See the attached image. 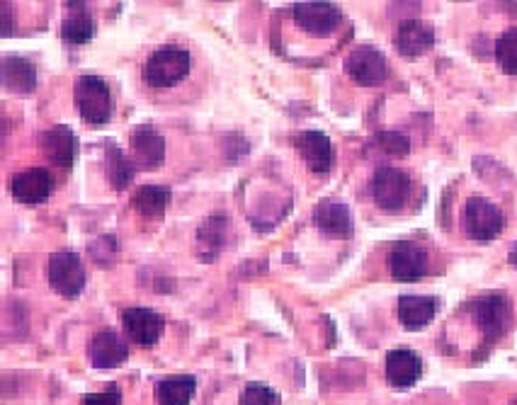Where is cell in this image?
<instances>
[{
	"instance_id": "cell-31",
	"label": "cell",
	"mask_w": 517,
	"mask_h": 405,
	"mask_svg": "<svg viewBox=\"0 0 517 405\" xmlns=\"http://www.w3.org/2000/svg\"><path fill=\"white\" fill-rule=\"evenodd\" d=\"M510 405H517V398H513V401H510Z\"/></svg>"
},
{
	"instance_id": "cell-22",
	"label": "cell",
	"mask_w": 517,
	"mask_h": 405,
	"mask_svg": "<svg viewBox=\"0 0 517 405\" xmlns=\"http://www.w3.org/2000/svg\"><path fill=\"white\" fill-rule=\"evenodd\" d=\"M68 10L71 13H68L64 25H61V37L68 44H88L95 34V20L88 15V10L81 3H71Z\"/></svg>"
},
{
	"instance_id": "cell-18",
	"label": "cell",
	"mask_w": 517,
	"mask_h": 405,
	"mask_svg": "<svg viewBox=\"0 0 517 405\" xmlns=\"http://www.w3.org/2000/svg\"><path fill=\"white\" fill-rule=\"evenodd\" d=\"M314 221L318 231L331 238H350L355 231V221H352L350 209L343 202H321L316 207Z\"/></svg>"
},
{
	"instance_id": "cell-28",
	"label": "cell",
	"mask_w": 517,
	"mask_h": 405,
	"mask_svg": "<svg viewBox=\"0 0 517 405\" xmlns=\"http://www.w3.org/2000/svg\"><path fill=\"white\" fill-rule=\"evenodd\" d=\"M83 405H122V391H119L117 386L112 384L107 391L85 393Z\"/></svg>"
},
{
	"instance_id": "cell-4",
	"label": "cell",
	"mask_w": 517,
	"mask_h": 405,
	"mask_svg": "<svg viewBox=\"0 0 517 405\" xmlns=\"http://www.w3.org/2000/svg\"><path fill=\"white\" fill-rule=\"evenodd\" d=\"M411 175L399 168H379L369 180V195L384 211H399L411 197Z\"/></svg>"
},
{
	"instance_id": "cell-24",
	"label": "cell",
	"mask_w": 517,
	"mask_h": 405,
	"mask_svg": "<svg viewBox=\"0 0 517 405\" xmlns=\"http://www.w3.org/2000/svg\"><path fill=\"white\" fill-rule=\"evenodd\" d=\"M105 170H107V180H110V185L115 187V190H124V187H129V182L134 180L136 168L132 158H129L122 148L110 144L105 153Z\"/></svg>"
},
{
	"instance_id": "cell-3",
	"label": "cell",
	"mask_w": 517,
	"mask_h": 405,
	"mask_svg": "<svg viewBox=\"0 0 517 405\" xmlns=\"http://www.w3.org/2000/svg\"><path fill=\"white\" fill-rule=\"evenodd\" d=\"M76 105L81 110L83 119L90 124H105L112 114V95L110 85L102 81L100 76H81L73 88Z\"/></svg>"
},
{
	"instance_id": "cell-10",
	"label": "cell",
	"mask_w": 517,
	"mask_h": 405,
	"mask_svg": "<svg viewBox=\"0 0 517 405\" xmlns=\"http://www.w3.org/2000/svg\"><path fill=\"white\" fill-rule=\"evenodd\" d=\"M294 20L304 32L326 37V34L338 30L343 15L333 3H297L294 5Z\"/></svg>"
},
{
	"instance_id": "cell-17",
	"label": "cell",
	"mask_w": 517,
	"mask_h": 405,
	"mask_svg": "<svg viewBox=\"0 0 517 405\" xmlns=\"http://www.w3.org/2000/svg\"><path fill=\"white\" fill-rule=\"evenodd\" d=\"M132 153L136 165L153 170L166 158V141L153 127H136L132 134Z\"/></svg>"
},
{
	"instance_id": "cell-5",
	"label": "cell",
	"mask_w": 517,
	"mask_h": 405,
	"mask_svg": "<svg viewBox=\"0 0 517 405\" xmlns=\"http://www.w3.org/2000/svg\"><path fill=\"white\" fill-rule=\"evenodd\" d=\"M49 284L56 294L76 299L85 289V267L81 255L73 250H59L49 258Z\"/></svg>"
},
{
	"instance_id": "cell-7",
	"label": "cell",
	"mask_w": 517,
	"mask_h": 405,
	"mask_svg": "<svg viewBox=\"0 0 517 405\" xmlns=\"http://www.w3.org/2000/svg\"><path fill=\"white\" fill-rule=\"evenodd\" d=\"M386 265L396 282H418L428 272V253L418 243L399 241L391 245Z\"/></svg>"
},
{
	"instance_id": "cell-1",
	"label": "cell",
	"mask_w": 517,
	"mask_h": 405,
	"mask_svg": "<svg viewBox=\"0 0 517 405\" xmlns=\"http://www.w3.org/2000/svg\"><path fill=\"white\" fill-rule=\"evenodd\" d=\"M190 66H192L190 51L168 44V47L153 51L149 61H146V68H144L146 83L158 90L175 88L180 81H185L187 73H190Z\"/></svg>"
},
{
	"instance_id": "cell-25",
	"label": "cell",
	"mask_w": 517,
	"mask_h": 405,
	"mask_svg": "<svg viewBox=\"0 0 517 405\" xmlns=\"http://www.w3.org/2000/svg\"><path fill=\"white\" fill-rule=\"evenodd\" d=\"M496 61L508 76H517V27H510L498 37Z\"/></svg>"
},
{
	"instance_id": "cell-11",
	"label": "cell",
	"mask_w": 517,
	"mask_h": 405,
	"mask_svg": "<svg viewBox=\"0 0 517 405\" xmlns=\"http://www.w3.org/2000/svg\"><path fill=\"white\" fill-rule=\"evenodd\" d=\"M54 190V178L47 168H27L20 170L10 182V192L22 204H42L47 202Z\"/></svg>"
},
{
	"instance_id": "cell-15",
	"label": "cell",
	"mask_w": 517,
	"mask_h": 405,
	"mask_svg": "<svg viewBox=\"0 0 517 405\" xmlns=\"http://www.w3.org/2000/svg\"><path fill=\"white\" fill-rule=\"evenodd\" d=\"M88 355L93 367L98 369H115L129 359V347L115 330H100L93 340H90Z\"/></svg>"
},
{
	"instance_id": "cell-16",
	"label": "cell",
	"mask_w": 517,
	"mask_h": 405,
	"mask_svg": "<svg viewBox=\"0 0 517 405\" xmlns=\"http://www.w3.org/2000/svg\"><path fill=\"white\" fill-rule=\"evenodd\" d=\"M39 146L47 153V158L59 168H71L78 153V139L68 127H54L44 131Z\"/></svg>"
},
{
	"instance_id": "cell-23",
	"label": "cell",
	"mask_w": 517,
	"mask_h": 405,
	"mask_svg": "<svg viewBox=\"0 0 517 405\" xmlns=\"http://www.w3.org/2000/svg\"><path fill=\"white\" fill-rule=\"evenodd\" d=\"M168 202H170V190H168V187H161V185L139 187V190H136L134 197H132L134 209L139 211L141 216H146V219H158V216H163V211H166Z\"/></svg>"
},
{
	"instance_id": "cell-6",
	"label": "cell",
	"mask_w": 517,
	"mask_h": 405,
	"mask_svg": "<svg viewBox=\"0 0 517 405\" xmlns=\"http://www.w3.org/2000/svg\"><path fill=\"white\" fill-rule=\"evenodd\" d=\"M505 226L503 211L484 197H471L464 204V231L474 241H493L501 236Z\"/></svg>"
},
{
	"instance_id": "cell-13",
	"label": "cell",
	"mask_w": 517,
	"mask_h": 405,
	"mask_svg": "<svg viewBox=\"0 0 517 405\" xmlns=\"http://www.w3.org/2000/svg\"><path fill=\"white\" fill-rule=\"evenodd\" d=\"M294 146H297L301 158H304L306 165H309L314 173H331L335 153L331 139H328L326 134H321V131H301L297 139H294Z\"/></svg>"
},
{
	"instance_id": "cell-12",
	"label": "cell",
	"mask_w": 517,
	"mask_h": 405,
	"mask_svg": "<svg viewBox=\"0 0 517 405\" xmlns=\"http://www.w3.org/2000/svg\"><path fill=\"white\" fill-rule=\"evenodd\" d=\"M386 381L394 389H411L423 376V359L408 347H396L386 355Z\"/></svg>"
},
{
	"instance_id": "cell-20",
	"label": "cell",
	"mask_w": 517,
	"mask_h": 405,
	"mask_svg": "<svg viewBox=\"0 0 517 405\" xmlns=\"http://www.w3.org/2000/svg\"><path fill=\"white\" fill-rule=\"evenodd\" d=\"M3 85L15 93H30L37 85V68L25 56H3Z\"/></svg>"
},
{
	"instance_id": "cell-26",
	"label": "cell",
	"mask_w": 517,
	"mask_h": 405,
	"mask_svg": "<svg viewBox=\"0 0 517 405\" xmlns=\"http://www.w3.org/2000/svg\"><path fill=\"white\" fill-rule=\"evenodd\" d=\"M372 146L379 148L384 156H399V158L411 151V141H408V136L399 134V131H382V134L374 136Z\"/></svg>"
},
{
	"instance_id": "cell-14",
	"label": "cell",
	"mask_w": 517,
	"mask_h": 405,
	"mask_svg": "<svg viewBox=\"0 0 517 405\" xmlns=\"http://www.w3.org/2000/svg\"><path fill=\"white\" fill-rule=\"evenodd\" d=\"M435 30L423 20H403L396 32V49L403 59H418L433 49Z\"/></svg>"
},
{
	"instance_id": "cell-9",
	"label": "cell",
	"mask_w": 517,
	"mask_h": 405,
	"mask_svg": "<svg viewBox=\"0 0 517 405\" xmlns=\"http://www.w3.org/2000/svg\"><path fill=\"white\" fill-rule=\"evenodd\" d=\"M122 325L124 330H127L129 338H132V342L141 347H151L161 340L166 321H163L161 313H156L153 308L132 306L122 311Z\"/></svg>"
},
{
	"instance_id": "cell-19",
	"label": "cell",
	"mask_w": 517,
	"mask_h": 405,
	"mask_svg": "<svg viewBox=\"0 0 517 405\" xmlns=\"http://www.w3.org/2000/svg\"><path fill=\"white\" fill-rule=\"evenodd\" d=\"M437 306L440 301L435 296H420V294H406L399 299V321L403 328L420 330L425 325L433 323Z\"/></svg>"
},
{
	"instance_id": "cell-21",
	"label": "cell",
	"mask_w": 517,
	"mask_h": 405,
	"mask_svg": "<svg viewBox=\"0 0 517 405\" xmlns=\"http://www.w3.org/2000/svg\"><path fill=\"white\" fill-rule=\"evenodd\" d=\"M195 391H197L195 376L178 374L158 381L156 389H153V396H156L158 405H190Z\"/></svg>"
},
{
	"instance_id": "cell-27",
	"label": "cell",
	"mask_w": 517,
	"mask_h": 405,
	"mask_svg": "<svg viewBox=\"0 0 517 405\" xmlns=\"http://www.w3.org/2000/svg\"><path fill=\"white\" fill-rule=\"evenodd\" d=\"M241 405H282V398L272 386L248 384L241 396Z\"/></svg>"
},
{
	"instance_id": "cell-29",
	"label": "cell",
	"mask_w": 517,
	"mask_h": 405,
	"mask_svg": "<svg viewBox=\"0 0 517 405\" xmlns=\"http://www.w3.org/2000/svg\"><path fill=\"white\" fill-rule=\"evenodd\" d=\"M0 15H3V27H0V32H3V37H10V34H13V15H10V3H0Z\"/></svg>"
},
{
	"instance_id": "cell-30",
	"label": "cell",
	"mask_w": 517,
	"mask_h": 405,
	"mask_svg": "<svg viewBox=\"0 0 517 405\" xmlns=\"http://www.w3.org/2000/svg\"><path fill=\"white\" fill-rule=\"evenodd\" d=\"M508 260H510V265L517 267V243L513 245V248H510V253H508Z\"/></svg>"
},
{
	"instance_id": "cell-8",
	"label": "cell",
	"mask_w": 517,
	"mask_h": 405,
	"mask_svg": "<svg viewBox=\"0 0 517 405\" xmlns=\"http://www.w3.org/2000/svg\"><path fill=\"white\" fill-rule=\"evenodd\" d=\"M345 71L357 85H382L389 76V64H386L384 54L374 47H357L350 51L348 61H345Z\"/></svg>"
},
{
	"instance_id": "cell-2",
	"label": "cell",
	"mask_w": 517,
	"mask_h": 405,
	"mask_svg": "<svg viewBox=\"0 0 517 405\" xmlns=\"http://www.w3.org/2000/svg\"><path fill=\"white\" fill-rule=\"evenodd\" d=\"M469 313L481 328V333H484L486 345L503 338L510 321H513V306H510V301L503 294L479 296V299L469 304Z\"/></svg>"
}]
</instances>
